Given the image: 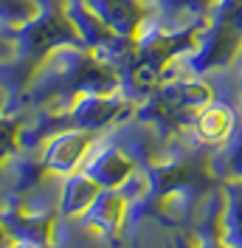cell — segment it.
Returning <instances> with one entry per match:
<instances>
[{"instance_id": "cell-2", "label": "cell", "mask_w": 242, "mask_h": 248, "mask_svg": "<svg viewBox=\"0 0 242 248\" xmlns=\"http://www.w3.org/2000/svg\"><path fill=\"white\" fill-rule=\"evenodd\" d=\"M91 130H71V133H60L57 139L45 147L43 155V167L51 172H71L76 164H82L88 153H91Z\"/></svg>"}, {"instance_id": "cell-3", "label": "cell", "mask_w": 242, "mask_h": 248, "mask_svg": "<svg viewBox=\"0 0 242 248\" xmlns=\"http://www.w3.org/2000/svg\"><path fill=\"white\" fill-rule=\"evenodd\" d=\"M124 212H127V198L119 192H105L88 206L85 223L102 234H116L124 223Z\"/></svg>"}, {"instance_id": "cell-5", "label": "cell", "mask_w": 242, "mask_h": 248, "mask_svg": "<svg viewBox=\"0 0 242 248\" xmlns=\"http://www.w3.org/2000/svg\"><path fill=\"white\" fill-rule=\"evenodd\" d=\"M96 181L88 178L85 172L82 175H71L65 184L60 186V209L65 215H85L88 206H91L96 198H99V189H96Z\"/></svg>"}, {"instance_id": "cell-8", "label": "cell", "mask_w": 242, "mask_h": 248, "mask_svg": "<svg viewBox=\"0 0 242 248\" xmlns=\"http://www.w3.org/2000/svg\"><path fill=\"white\" fill-rule=\"evenodd\" d=\"M12 248H40L37 243H29V240H23V243H17V246H12Z\"/></svg>"}, {"instance_id": "cell-4", "label": "cell", "mask_w": 242, "mask_h": 248, "mask_svg": "<svg viewBox=\"0 0 242 248\" xmlns=\"http://www.w3.org/2000/svg\"><path fill=\"white\" fill-rule=\"evenodd\" d=\"M195 133L206 144H220L234 133V113L226 105H209L197 113L195 119Z\"/></svg>"}, {"instance_id": "cell-6", "label": "cell", "mask_w": 242, "mask_h": 248, "mask_svg": "<svg viewBox=\"0 0 242 248\" xmlns=\"http://www.w3.org/2000/svg\"><path fill=\"white\" fill-rule=\"evenodd\" d=\"M223 240L231 248H242V184L228 186V206L223 217Z\"/></svg>"}, {"instance_id": "cell-7", "label": "cell", "mask_w": 242, "mask_h": 248, "mask_svg": "<svg viewBox=\"0 0 242 248\" xmlns=\"http://www.w3.org/2000/svg\"><path fill=\"white\" fill-rule=\"evenodd\" d=\"M0 248H12V234L3 223H0Z\"/></svg>"}, {"instance_id": "cell-1", "label": "cell", "mask_w": 242, "mask_h": 248, "mask_svg": "<svg viewBox=\"0 0 242 248\" xmlns=\"http://www.w3.org/2000/svg\"><path fill=\"white\" fill-rule=\"evenodd\" d=\"M85 175L93 178L99 186H110V189H119L121 184L130 181L133 175V155L127 150H119V147H96L88 153L85 158Z\"/></svg>"}]
</instances>
